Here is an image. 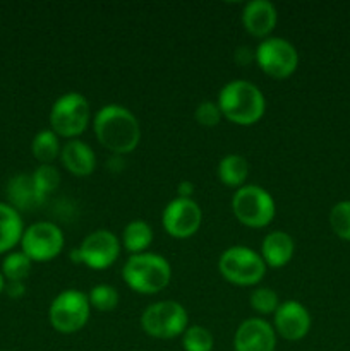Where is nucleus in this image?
<instances>
[{"instance_id":"obj_1","label":"nucleus","mask_w":350,"mask_h":351,"mask_svg":"<svg viewBox=\"0 0 350 351\" xmlns=\"http://www.w3.org/2000/svg\"><path fill=\"white\" fill-rule=\"evenodd\" d=\"M95 134L100 144L117 156L132 153L141 141V127L130 110L122 105H106L95 115Z\"/></svg>"},{"instance_id":"obj_2","label":"nucleus","mask_w":350,"mask_h":351,"mask_svg":"<svg viewBox=\"0 0 350 351\" xmlns=\"http://www.w3.org/2000/svg\"><path fill=\"white\" fill-rule=\"evenodd\" d=\"M222 115L237 125H253L259 122L266 110V101L257 86L253 82L235 79L226 82L218 95Z\"/></svg>"},{"instance_id":"obj_3","label":"nucleus","mask_w":350,"mask_h":351,"mask_svg":"<svg viewBox=\"0 0 350 351\" xmlns=\"http://www.w3.org/2000/svg\"><path fill=\"white\" fill-rule=\"evenodd\" d=\"M122 278L130 290L143 295H154L168 287L172 267L168 261L158 254H136L124 264Z\"/></svg>"},{"instance_id":"obj_4","label":"nucleus","mask_w":350,"mask_h":351,"mask_svg":"<svg viewBox=\"0 0 350 351\" xmlns=\"http://www.w3.org/2000/svg\"><path fill=\"white\" fill-rule=\"evenodd\" d=\"M232 211L242 225L249 228H264L275 218V199L259 185H242L232 197Z\"/></svg>"},{"instance_id":"obj_5","label":"nucleus","mask_w":350,"mask_h":351,"mask_svg":"<svg viewBox=\"0 0 350 351\" xmlns=\"http://www.w3.org/2000/svg\"><path fill=\"white\" fill-rule=\"evenodd\" d=\"M218 269L229 283L237 287H254L263 280L266 264L257 252L244 245L226 249L220 256Z\"/></svg>"},{"instance_id":"obj_6","label":"nucleus","mask_w":350,"mask_h":351,"mask_svg":"<svg viewBox=\"0 0 350 351\" xmlns=\"http://www.w3.org/2000/svg\"><path fill=\"white\" fill-rule=\"evenodd\" d=\"M141 328L156 339H172L184 335L189 328V315L184 305L174 300L156 302L141 315Z\"/></svg>"},{"instance_id":"obj_7","label":"nucleus","mask_w":350,"mask_h":351,"mask_svg":"<svg viewBox=\"0 0 350 351\" xmlns=\"http://www.w3.org/2000/svg\"><path fill=\"white\" fill-rule=\"evenodd\" d=\"M91 312L88 295L78 290H65L55 297L48 308L51 328L62 335H74L86 326Z\"/></svg>"},{"instance_id":"obj_8","label":"nucleus","mask_w":350,"mask_h":351,"mask_svg":"<svg viewBox=\"0 0 350 351\" xmlns=\"http://www.w3.org/2000/svg\"><path fill=\"white\" fill-rule=\"evenodd\" d=\"M91 119L89 103L81 93H65L50 110V125L57 136L60 137H78L88 127Z\"/></svg>"},{"instance_id":"obj_9","label":"nucleus","mask_w":350,"mask_h":351,"mask_svg":"<svg viewBox=\"0 0 350 351\" xmlns=\"http://www.w3.org/2000/svg\"><path fill=\"white\" fill-rule=\"evenodd\" d=\"M254 60L270 77L287 79L297 69L299 53L290 41L278 36H268L257 45Z\"/></svg>"},{"instance_id":"obj_10","label":"nucleus","mask_w":350,"mask_h":351,"mask_svg":"<svg viewBox=\"0 0 350 351\" xmlns=\"http://www.w3.org/2000/svg\"><path fill=\"white\" fill-rule=\"evenodd\" d=\"M21 247L31 261L47 263V261L55 259L64 249V233L55 223H33L24 230Z\"/></svg>"},{"instance_id":"obj_11","label":"nucleus","mask_w":350,"mask_h":351,"mask_svg":"<svg viewBox=\"0 0 350 351\" xmlns=\"http://www.w3.org/2000/svg\"><path fill=\"white\" fill-rule=\"evenodd\" d=\"M165 232L174 239H189L202 223V211L192 199L177 197L168 202L161 215Z\"/></svg>"},{"instance_id":"obj_12","label":"nucleus","mask_w":350,"mask_h":351,"mask_svg":"<svg viewBox=\"0 0 350 351\" xmlns=\"http://www.w3.org/2000/svg\"><path fill=\"white\" fill-rule=\"evenodd\" d=\"M78 249L81 264L89 269H106L119 259L120 242L110 230H96L82 240Z\"/></svg>"},{"instance_id":"obj_13","label":"nucleus","mask_w":350,"mask_h":351,"mask_svg":"<svg viewBox=\"0 0 350 351\" xmlns=\"http://www.w3.org/2000/svg\"><path fill=\"white\" fill-rule=\"evenodd\" d=\"M311 329L307 308L295 300L281 302L275 312V332L287 341H299Z\"/></svg>"},{"instance_id":"obj_14","label":"nucleus","mask_w":350,"mask_h":351,"mask_svg":"<svg viewBox=\"0 0 350 351\" xmlns=\"http://www.w3.org/2000/svg\"><path fill=\"white\" fill-rule=\"evenodd\" d=\"M235 351H275L277 348V332L270 322L263 319H247L237 328L233 338Z\"/></svg>"},{"instance_id":"obj_15","label":"nucleus","mask_w":350,"mask_h":351,"mask_svg":"<svg viewBox=\"0 0 350 351\" xmlns=\"http://www.w3.org/2000/svg\"><path fill=\"white\" fill-rule=\"evenodd\" d=\"M277 9L268 0L247 2L242 10L244 29L256 38H268V34L277 26Z\"/></svg>"},{"instance_id":"obj_16","label":"nucleus","mask_w":350,"mask_h":351,"mask_svg":"<svg viewBox=\"0 0 350 351\" xmlns=\"http://www.w3.org/2000/svg\"><path fill=\"white\" fill-rule=\"evenodd\" d=\"M60 161L75 177H88L96 167V156L91 147L78 139H71L62 146Z\"/></svg>"},{"instance_id":"obj_17","label":"nucleus","mask_w":350,"mask_h":351,"mask_svg":"<svg viewBox=\"0 0 350 351\" xmlns=\"http://www.w3.org/2000/svg\"><path fill=\"white\" fill-rule=\"evenodd\" d=\"M294 240L288 233L280 232H271L264 237L263 243H261V259L264 261V264L270 267H283L290 263V259L294 257Z\"/></svg>"},{"instance_id":"obj_18","label":"nucleus","mask_w":350,"mask_h":351,"mask_svg":"<svg viewBox=\"0 0 350 351\" xmlns=\"http://www.w3.org/2000/svg\"><path fill=\"white\" fill-rule=\"evenodd\" d=\"M23 219L14 206L0 202V254L12 249L23 239Z\"/></svg>"},{"instance_id":"obj_19","label":"nucleus","mask_w":350,"mask_h":351,"mask_svg":"<svg viewBox=\"0 0 350 351\" xmlns=\"http://www.w3.org/2000/svg\"><path fill=\"white\" fill-rule=\"evenodd\" d=\"M9 199L14 208L21 209H30L43 202L34 189L31 175H16L9 182Z\"/></svg>"},{"instance_id":"obj_20","label":"nucleus","mask_w":350,"mask_h":351,"mask_svg":"<svg viewBox=\"0 0 350 351\" xmlns=\"http://www.w3.org/2000/svg\"><path fill=\"white\" fill-rule=\"evenodd\" d=\"M153 242V230L143 219H134L127 223L122 232V243L132 256L146 252L148 247Z\"/></svg>"},{"instance_id":"obj_21","label":"nucleus","mask_w":350,"mask_h":351,"mask_svg":"<svg viewBox=\"0 0 350 351\" xmlns=\"http://www.w3.org/2000/svg\"><path fill=\"white\" fill-rule=\"evenodd\" d=\"M249 173V165L246 158L239 154H229L218 165V177L229 187H242Z\"/></svg>"},{"instance_id":"obj_22","label":"nucleus","mask_w":350,"mask_h":351,"mask_svg":"<svg viewBox=\"0 0 350 351\" xmlns=\"http://www.w3.org/2000/svg\"><path fill=\"white\" fill-rule=\"evenodd\" d=\"M60 144H58V136L54 130H41L34 136L31 143V151L33 156L43 165L51 163L57 156H60Z\"/></svg>"},{"instance_id":"obj_23","label":"nucleus","mask_w":350,"mask_h":351,"mask_svg":"<svg viewBox=\"0 0 350 351\" xmlns=\"http://www.w3.org/2000/svg\"><path fill=\"white\" fill-rule=\"evenodd\" d=\"M213 335L202 326H189L182 335L184 351H213Z\"/></svg>"},{"instance_id":"obj_24","label":"nucleus","mask_w":350,"mask_h":351,"mask_svg":"<svg viewBox=\"0 0 350 351\" xmlns=\"http://www.w3.org/2000/svg\"><path fill=\"white\" fill-rule=\"evenodd\" d=\"M31 178H33V185L41 201H45V197L50 192H54L58 187V184H60V173L51 165H41V167H38L33 171V175H31Z\"/></svg>"},{"instance_id":"obj_25","label":"nucleus","mask_w":350,"mask_h":351,"mask_svg":"<svg viewBox=\"0 0 350 351\" xmlns=\"http://www.w3.org/2000/svg\"><path fill=\"white\" fill-rule=\"evenodd\" d=\"M88 300L91 307L100 312H110L119 305V291L112 285H96L88 293Z\"/></svg>"},{"instance_id":"obj_26","label":"nucleus","mask_w":350,"mask_h":351,"mask_svg":"<svg viewBox=\"0 0 350 351\" xmlns=\"http://www.w3.org/2000/svg\"><path fill=\"white\" fill-rule=\"evenodd\" d=\"M31 263L33 261L24 252L9 254L2 263V274L9 281H23L30 274Z\"/></svg>"},{"instance_id":"obj_27","label":"nucleus","mask_w":350,"mask_h":351,"mask_svg":"<svg viewBox=\"0 0 350 351\" xmlns=\"http://www.w3.org/2000/svg\"><path fill=\"white\" fill-rule=\"evenodd\" d=\"M329 225L336 237L350 242V201H340L329 211Z\"/></svg>"},{"instance_id":"obj_28","label":"nucleus","mask_w":350,"mask_h":351,"mask_svg":"<svg viewBox=\"0 0 350 351\" xmlns=\"http://www.w3.org/2000/svg\"><path fill=\"white\" fill-rule=\"evenodd\" d=\"M280 305L278 295L270 288H256L250 293V307L259 314H275Z\"/></svg>"},{"instance_id":"obj_29","label":"nucleus","mask_w":350,"mask_h":351,"mask_svg":"<svg viewBox=\"0 0 350 351\" xmlns=\"http://www.w3.org/2000/svg\"><path fill=\"white\" fill-rule=\"evenodd\" d=\"M196 122L202 127H215L218 125L220 120H222V112H220L218 103L213 101H202L196 106Z\"/></svg>"},{"instance_id":"obj_30","label":"nucleus","mask_w":350,"mask_h":351,"mask_svg":"<svg viewBox=\"0 0 350 351\" xmlns=\"http://www.w3.org/2000/svg\"><path fill=\"white\" fill-rule=\"evenodd\" d=\"M3 290L10 298H19L24 295V283L23 281H9Z\"/></svg>"},{"instance_id":"obj_31","label":"nucleus","mask_w":350,"mask_h":351,"mask_svg":"<svg viewBox=\"0 0 350 351\" xmlns=\"http://www.w3.org/2000/svg\"><path fill=\"white\" fill-rule=\"evenodd\" d=\"M177 192H178V197H185V199H191V195L194 194V184L189 180L180 182L177 185Z\"/></svg>"},{"instance_id":"obj_32","label":"nucleus","mask_w":350,"mask_h":351,"mask_svg":"<svg viewBox=\"0 0 350 351\" xmlns=\"http://www.w3.org/2000/svg\"><path fill=\"white\" fill-rule=\"evenodd\" d=\"M3 288H5V281H3V274L0 273V291H3Z\"/></svg>"},{"instance_id":"obj_33","label":"nucleus","mask_w":350,"mask_h":351,"mask_svg":"<svg viewBox=\"0 0 350 351\" xmlns=\"http://www.w3.org/2000/svg\"><path fill=\"white\" fill-rule=\"evenodd\" d=\"M3 351H7V350H3Z\"/></svg>"}]
</instances>
